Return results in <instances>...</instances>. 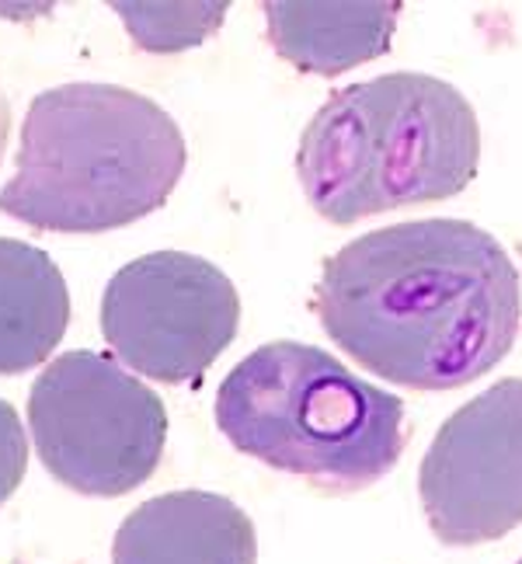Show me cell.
Here are the masks:
<instances>
[{
	"mask_svg": "<svg viewBox=\"0 0 522 564\" xmlns=\"http://www.w3.org/2000/svg\"><path fill=\"white\" fill-rule=\"evenodd\" d=\"M317 317L362 370L411 390H456L502 362L519 335V269L467 220H411L328 258Z\"/></svg>",
	"mask_w": 522,
	"mask_h": 564,
	"instance_id": "1",
	"label": "cell"
},
{
	"mask_svg": "<svg viewBox=\"0 0 522 564\" xmlns=\"http://www.w3.org/2000/svg\"><path fill=\"white\" fill-rule=\"evenodd\" d=\"M185 158L178 122L146 95L119 84H59L29 105L0 213L35 230L105 234L161 209L185 175Z\"/></svg>",
	"mask_w": 522,
	"mask_h": 564,
	"instance_id": "2",
	"label": "cell"
},
{
	"mask_svg": "<svg viewBox=\"0 0 522 564\" xmlns=\"http://www.w3.org/2000/svg\"><path fill=\"white\" fill-rule=\"evenodd\" d=\"M477 161L481 126L464 91L428 74H383L317 108L300 137L296 175L324 220L356 224L453 199Z\"/></svg>",
	"mask_w": 522,
	"mask_h": 564,
	"instance_id": "3",
	"label": "cell"
},
{
	"mask_svg": "<svg viewBox=\"0 0 522 564\" xmlns=\"http://www.w3.org/2000/svg\"><path fill=\"white\" fill-rule=\"evenodd\" d=\"M233 449L331 491H359L404 453V404L303 341H269L216 390Z\"/></svg>",
	"mask_w": 522,
	"mask_h": 564,
	"instance_id": "4",
	"label": "cell"
},
{
	"mask_svg": "<svg viewBox=\"0 0 522 564\" xmlns=\"http://www.w3.org/2000/svg\"><path fill=\"white\" fill-rule=\"evenodd\" d=\"M39 460L80 495L116 498L150 481L164 457L167 411L105 352L56 356L29 394Z\"/></svg>",
	"mask_w": 522,
	"mask_h": 564,
	"instance_id": "5",
	"label": "cell"
},
{
	"mask_svg": "<svg viewBox=\"0 0 522 564\" xmlns=\"http://www.w3.org/2000/svg\"><path fill=\"white\" fill-rule=\"evenodd\" d=\"M237 328V286L199 254H143L108 279L101 296L105 341L122 366L157 383L199 380Z\"/></svg>",
	"mask_w": 522,
	"mask_h": 564,
	"instance_id": "6",
	"label": "cell"
},
{
	"mask_svg": "<svg viewBox=\"0 0 522 564\" xmlns=\"http://www.w3.org/2000/svg\"><path fill=\"white\" fill-rule=\"evenodd\" d=\"M432 533L446 547L522 527V380L505 377L443 422L418 467Z\"/></svg>",
	"mask_w": 522,
	"mask_h": 564,
	"instance_id": "7",
	"label": "cell"
},
{
	"mask_svg": "<svg viewBox=\"0 0 522 564\" xmlns=\"http://www.w3.org/2000/svg\"><path fill=\"white\" fill-rule=\"evenodd\" d=\"M112 564H258L251 516L213 491H171L129 512Z\"/></svg>",
	"mask_w": 522,
	"mask_h": 564,
	"instance_id": "8",
	"label": "cell"
},
{
	"mask_svg": "<svg viewBox=\"0 0 522 564\" xmlns=\"http://www.w3.org/2000/svg\"><path fill=\"white\" fill-rule=\"evenodd\" d=\"M261 11H265L269 42L282 59H290L303 74L338 77L390 50L404 8L398 0H338V4L269 0Z\"/></svg>",
	"mask_w": 522,
	"mask_h": 564,
	"instance_id": "9",
	"label": "cell"
},
{
	"mask_svg": "<svg viewBox=\"0 0 522 564\" xmlns=\"http://www.w3.org/2000/svg\"><path fill=\"white\" fill-rule=\"evenodd\" d=\"M70 324V290L35 245L0 237V377L46 362Z\"/></svg>",
	"mask_w": 522,
	"mask_h": 564,
	"instance_id": "10",
	"label": "cell"
},
{
	"mask_svg": "<svg viewBox=\"0 0 522 564\" xmlns=\"http://www.w3.org/2000/svg\"><path fill=\"white\" fill-rule=\"evenodd\" d=\"M140 50L174 53L199 46L227 14V4H112Z\"/></svg>",
	"mask_w": 522,
	"mask_h": 564,
	"instance_id": "11",
	"label": "cell"
},
{
	"mask_svg": "<svg viewBox=\"0 0 522 564\" xmlns=\"http://www.w3.org/2000/svg\"><path fill=\"white\" fill-rule=\"evenodd\" d=\"M25 467H29L25 425H21L18 411L8 401H0V506L18 491Z\"/></svg>",
	"mask_w": 522,
	"mask_h": 564,
	"instance_id": "12",
	"label": "cell"
},
{
	"mask_svg": "<svg viewBox=\"0 0 522 564\" xmlns=\"http://www.w3.org/2000/svg\"><path fill=\"white\" fill-rule=\"evenodd\" d=\"M8 137H11V101H8L4 91H0V164H4Z\"/></svg>",
	"mask_w": 522,
	"mask_h": 564,
	"instance_id": "13",
	"label": "cell"
},
{
	"mask_svg": "<svg viewBox=\"0 0 522 564\" xmlns=\"http://www.w3.org/2000/svg\"><path fill=\"white\" fill-rule=\"evenodd\" d=\"M519 564H522V561H519Z\"/></svg>",
	"mask_w": 522,
	"mask_h": 564,
	"instance_id": "14",
	"label": "cell"
}]
</instances>
